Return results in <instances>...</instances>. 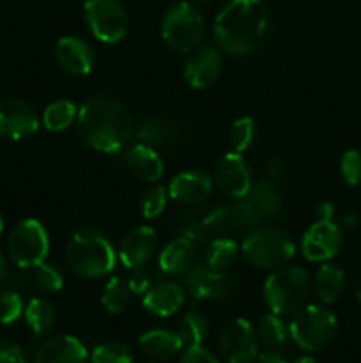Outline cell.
I'll return each instance as SVG.
<instances>
[{
	"instance_id": "7bdbcfd3",
	"label": "cell",
	"mask_w": 361,
	"mask_h": 363,
	"mask_svg": "<svg viewBox=\"0 0 361 363\" xmlns=\"http://www.w3.org/2000/svg\"><path fill=\"white\" fill-rule=\"evenodd\" d=\"M257 362L258 363H289L283 354L276 353V351H273V350L257 354Z\"/></svg>"
},
{
	"instance_id": "52a82bcc",
	"label": "cell",
	"mask_w": 361,
	"mask_h": 363,
	"mask_svg": "<svg viewBox=\"0 0 361 363\" xmlns=\"http://www.w3.org/2000/svg\"><path fill=\"white\" fill-rule=\"evenodd\" d=\"M205 21L198 7L190 2H177L165 13L161 35L165 45L176 53H190L202 41Z\"/></svg>"
},
{
	"instance_id": "b9f144b4",
	"label": "cell",
	"mask_w": 361,
	"mask_h": 363,
	"mask_svg": "<svg viewBox=\"0 0 361 363\" xmlns=\"http://www.w3.org/2000/svg\"><path fill=\"white\" fill-rule=\"evenodd\" d=\"M265 181H269V183L273 184H278L282 183V179L285 177V167H283V162L280 158H273L271 162L268 163V167H265Z\"/></svg>"
},
{
	"instance_id": "44dd1931",
	"label": "cell",
	"mask_w": 361,
	"mask_h": 363,
	"mask_svg": "<svg viewBox=\"0 0 361 363\" xmlns=\"http://www.w3.org/2000/svg\"><path fill=\"white\" fill-rule=\"evenodd\" d=\"M184 303V289L176 282H158L149 287L147 293L144 294L145 311L158 318H170L176 314Z\"/></svg>"
},
{
	"instance_id": "7402d4cb",
	"label": "cell",
	"mask_w": 361,
	"mask_h": 363,
	"mask_svg": "<svg viewBox=\"0 0 361 363\" xmlns=\"http://www.w3.org/2000/svg\"><path fill=\"white\" fill-rule=\"evenodd\" d=\"M124 162H126L127 169L138 177V179L145 181V183H156L161 179L163 172H165V165L163 160L159 158L154 147H149L145 144H134L124 152Z\"/></svg>"
},
{
	"instance_id": "f907efd6",
	"label": "cell",
	"mask_w": 361,
	"mask_h": 363,
	"mask_svg": "<svg viewBox=\"0 0 361 363\" xmlns=\"http://www.w3.org/2000/svg\"><path fill=\"white\" fill-rule=\"evenodd\" d=\"M147 363H154V362H147Z\"/></svg>"
},
{
	"instance_id": "3957f363",
	"label": "cell",
	"mask_w": 361,
	"mask_h": 363,
	"mask_svg": "<svg viewBox=\"0 0 361 363\" xmlns=\"http://www.w3.org/2000/svg\"><path fill=\"white\" fill-rule=\"evenodd\" d=\"M69 268L85 279H101L115 266L112 243L96 229H81L69 240L66 248Z\"/></svg>"
},
{
	"instance_id": "8fae6325",
	"label": "cell",
	"mask_w": 361,
	"mask_h": 363,
	"mask_svg": "<svg viewBox=\"0 0 361 363\" xmlns=\"http://www.w3.org/2000/svg\"><path fill=\"white\" fill-rule=\"evenodd\" d=\"M219 353L227 363H251L258 354V340L253 326L243 318L223 326L218 339Z\"/></svg>"
},
{
	"instance_id": "603a6c76",
	"label": "cell",
	"mask_w": 361,
	"mask_h": 363,
	"mask_svg": "<svg viewBox=\"0 0 361 363\" xmlns=\"http://www.w3.org/2000/svg\"><path fill=\"white\" fill-rule=\"evenodd\" d=\"M195 247L190 238H176L161 250L159 269L166 275H184L193 266Z\"/></svg>"
},
{
	"instance_id": "f1b7e54d",
	"label": "cell",
	"mask_w": 361,
	"mask_h": 363,
	"mask_svg": "<svg viewBox=\"0 0 361 363\" xmlns=\"http://www.w3.org/2000/svg\"><path fill=\"white\" fill-rule=\"evenodd\" d=\"M237 255H239V247L236 241L229 238H216L205 252V266L212 272L225 273L236 264Z\"/></svg>"
},
{
	"instance_id": "30bf717a",
	"label": "cell",
	"mask_w": 361,
	"mask_h": 363,
	"mask_svg": "<svg viewBox=\"0 0 361 363\" xmlns=\"http://www.w3.org/2000/svg\"><path fill=\"white\" fill-rule=\"evenodd\" d=\"M239 201V206L234 208L236 209L234 215L243 225L253 227H258L260 223L268 222L273 216L278 215L280 206H282V199L276 190V184L265 179L253 184L250 191Z\"/></svg>"
},
{
	"instance_id": "484cf974",
	"label": "cell",
	"mask_w": 361,
	"mask_h": 363,
	"mask_svg": "<svg viewBox=\"0 0 361 363\" xmlns=\"http://www.w3.org/2000/svg\"><path fill=\"white\" fill-rule=\"evenodd\" d=\"M314 289L322 305L335 303L345 291V273L335 264H322L315 275Z\"/></svg>"
},
{
	"instance_id": "7a4b0ae2",
	"label": "cell",
	"mask_w": 361,
	"mask_h": 363,
	"mask_svg": "<svg viewBox=\"0 0 361 363\" xmlns=\"http://www.w3.org/2000/svg\"><path fill=\"white\" fill-rule=\"evenodd\" d=\"M76 131L87 147L105 155L119 152L133 133V123L117 99L94 96L78 108Z\"/></svg>"
},
{
	"instance_id": "277c9868",
	"label": "cell",
	"mask_w": 361,
	"mask_h": 363,
	"mask_svg": "<svg viewBox=\"0 0 361 363\" xmlns=\"http://www.w3.org/2000/svg\"><path fill=\"white\" fill-rule=\"evenodd\" d=\"M241 250L251 266L275 272L292 261L296 245L292 238L278 227H257L244 238Z\"/></svg>"
},
{
	"instance_id": "1f68e13d",
	"label": "cell",
	"mask_w": 361,
	"mask_h": 363,
	"mask_svg": "<svg viewBox=\"0 0 361 363\" xmlns=\"http://www.w3.org/2000/svg\"><path fill=\"white\" fill-rule=\"evenodd\" d=\"M207 319L202 314H198V312H188V314H184V318L180 319L179 330H177L180 340H183V344L186 347L200 346L205 340V337H207Z\"/></svg>"
},
{
	"instance_id": "74e56055",
	"label": "cell",
	"mask_w": 361,
	"mask_h": 363,
	"mask_svg": "<svg viewBox=\"0 0 361 363\" xmlns=\"http://www.w3.org/2000/svg\"><path fill=\"white\" fill-rule=\"evenodd\" d=\"M340 174L349 186H357L361 183V152L349 149L340 160Z\"/></svg>"
},
{
	"instance_id": "9a60e30c",
	"label": "cell",
	"mask_w": 361,
	"mask_h": 363,
	"mask_svg": "<svg viewBox=\"0 0 361 363\" xmlns=\"http://www.w3.org/2000/svg\"><path fill=\"white\" fill-rule=\"evenodd\" d=\"M184 287L195 300H223L232 291L225 273L212 272L205 264L191 266L184 273Z\"/></svg>"
},
{
	"instance_id": "e575fe53",
	"label": "cell",
	"mask_w": 361,
	"mask_h": 363,
	"mask_svg": "<svg viewBox=\"0 0 361 363\" xmlns=\"http://www.w3.org/2000/svg\"><path fill=\"white\" fill-rule=\"evenodd\" d=\"M92 363H133V353L120 342H103L92 351Z\"/></svg>"
},
{
	"instance_id": "836d02e7",
	"label": "cell",
	"mask_w": 361,
	"mask_h": 363,
	"mask_svg": "<svg viewBox=\"0 0 361 363\" xmlns=\"http://www.w3.org/2000/svg\"><path fill=\"white\" fill-rule=\"evenodd\" d=\"M255 121L251 117H241L230 128V145H232V151L236 152H244L255 140Z\"/></svg>"
},
{
	"instance_id": "8d00e7d4",
	"label": "cell",
	"mask_w": 361,
	"mask_h": 363,
	"mask_svg": "<svg viewBox=\"0 0 361 363\" xmlns=\"http://www.w3.org/2000/svg\"><path fill=\"white\" fill-rule=\"evenodd\" d=\"M23 314V300L14 291H0V325H13Z\"/></svg>"
},
{
	"instance_id": "d4e9b609",
	"label": "cell",
	"mask_w": 361,
	"mask_h": 363,
	"mask_svg": "<svg viewBox=\"0 0 361 363\" xmlns=\"http://www.w3.org/2000/svg\"><path fill=\"white\" fill-rule=\"evenodd\" d=\"M138 344L140 350L154 360H168L184 347L179 333L168 330H149L140 337Z\"/></svg>"
},
{
	"instance_id": "6da1fadb",
	"label": "cell",
	"mask_w": 361,
	"mask_h": 363,
	"mask_svg": "<svg viewBox=\"0 0 361 363\" xmlns=\"http://www.w3.org/2000/svg\"><path fill=\"white\" fill-rule=\"evenodd\" d=\"M271 30V13L264 0H230L214 18L212 38L229 55L258 52Z\"/></svg>"
},
{
	"instance_id": "5bb4252c",
	"label": "cell",
	"mask_w": 361,
	"mask_h": 363,
	"mask_svg": "<svg viewBox=\"0 0 361 363\" xmlns=\"http://www.w3.org/2000/svg\"><path fill=\"white\" fill-rule=\"evenodd\" d=\"M342 230L331 220H317L304 233L301 241L303 255L311 262H324L335 257L342 248Z\"/></svg>"
},
{
	"instance_id": "9c48e42d",
	"label": "cell",
	"mask_w": 361,
	"mask_h": 363,
	"mask_svg": "<svg viewBox=\"0 0 361 363\" xmlns=\"http://www.w3.org/2000/svg\"><path fill=\"white\" fill-rule=\"evenodd\" d=\"M85 21L92 35L106 45H115L127 32V13L120 0H87Z\"/></svg>"
},
{
	"instance_id": "4316f807",
	"label": "cell",
	"mask_w": 361,
	"mask_h": 363,
	"mask_svg": "<svg viewBox=\"0 0 361 363\" xmlns=\"http://www.w3.org/2000/svg\"><path fill=\"white\" fill-rule=\"evenodd\" d=\"M25 323L35 337H45L55 328L57 314L53 305L45 298H32L25 307Z\"/></svg>"
},
{
	"instance_id": "681fc988",
	"label": "cell",
	"mask_w": 361,
	"mask_h": 363,
	"mask_svg": "<svg viewBox=\"0 0 361 363\" xmlns=\"http://www.w3.org/2000/svg\"><path fill=\"white\" fill-rule=\"evenodd\" d=\"M193 2H197V4H207V2H211V0H193Z\"/></svg>"
},
{
	"instance_id": "ffe728a7",
	"label": "cell",
	"mask_w": 361,
	"mask_h": 363,
	"mask_svg": "<svg viewBox=\"0 0 361 363\" xmlns=\"http://www.w3.org/2000/svg\"><path fill=\"white\" fill-rule=\"evenodd\" d=\"M87 350L73 335H59L46 340L34 357V363H87Z\"/></svg>"
},
{
	"instance_id": "83f0119b",
	"label": "cell",
	"mask_w": 361,
	"mask_h": 363,
	"mask_svg": "<svg viewBox=\"0 0 361 363\" xmlns=\"http://www.w3.org/2000/svg\"><path fill=\"white\" fill-rule=\"evenodd\" d=\"M255 333H257L258 342L273 351L285 346L290 339L289 326H287L285 323L280 319V315L275 314V312H269V314L262 315Z\"/></svg>"
},
{
	"instance_id": "cb8c5ba5",
	"label": "cell",
	"mask_w": 361,
	"mask_h": 363,
	"mask_svg": "<svg viewBox=\"0 0 361 363\" xmlns=\"http://www.w3.org/2000/svg\"><path fill=\"white\" fill-rule=\"evenodd\" d=\"M137 138L149 147H165L179 138V124L166 116H152L138 128Z\"/></svg>"
},
{
	"instance_id": "ee69618b",
	"label": "cell",
	"mask_w": 361,
	"mask_h": 363,
	"mask_svg": "<svg viewBox=\"0 0 361 363\" xmlns=\"http://www.w3.org/2000/svg\"><path fill=\"white\" fill-rule=\"evenodd\" d=\"M317 216H319V220H331L333 206L328 204V202H322V204H319Z\"/></svg>"
},
{
	"instance_id": "d590c367",
	"label": "cell",
	"mask_w": 361,
	"mask_h": 363,
	"mask_svg": "<svg viewBox=\"0 0 361 363\" xmlns=\"http://www.w3.org/2000/svg\"><path fill=\"white\" fill-rule=\"evenodd\" d=\"M166 206V190L159 184L151 186L149 190H145V194L140 199V211L144 215V218L154 220L165 211Z\"/></svg>"
},
{
	"instance_id": "d6a6232c",
	"label": "cell",
	"mask_w": 361,
	"mask_h": 363,
	"mask_svg": "<svg viewBox=\"0 0 361 363\" xmlns=\"http://www.w3.org/2000/svg\"><path fill=\"white\" fill-rule=\"evenodd\" d=\"M30 273V282L35 289L45 291V293H59L64 286V277L57 266L48 262H39L34 268H28Z\"/></svg>"
},
{
	"instance_id": "5b68a950",
	"label": "cell",
	"mask_w": 361,
	"mask_h": 363,
	"mask_svg": "<svg viewBox=\"0 0 361 363\" xmlns=\"http://www.w3.org/2000/svg\"><path fill=\"white\" fill-rule=\"evenodd\" d=\"M338 330V319L324 305H304L297 308L289 325L290 339L308 353H317L331 344Z\"/></svg>"
},
{
	"instance_id": "e0dca14e",
	"label": "cell",
	"mask_w": 361,
	"mask_h": 363,
	"mask_svg": "<svg viewBox=\"0 0 361 363\" xmlns=\"http://www.w3.org/2000/svg\"><path fill=\"white\" fill-rule=\"evenodd\" d=\"M158 238L156 230L149 225L134 227L133 230L126 234L119 248V259L122 266L127 269L142 268L151 261V257L156 252Z\"/></svg>"
},
{
	"instance_id": "4fadbf2b",
	"label": "cell",
	"mask_w": 361,
	"mask_h": 363,
	"mask_svg": "<svg viewBox=\"0 0 361 363\" xmlns=\"http://www.w3.org/2000/svg\"><path fill=\"white\" fill-rule=\"evenodd\" d=\"M39 130V119L30 105L18 98L0 99V137L23 140Z\"/></svg>"
},
{
	"instance_id": "f6af8a7d",
	"label": "cell",
	"mask_w": 361,
	"mask_h": 363,
	"mask_svg": "<svg viewBox=\"0 0 361 363\" xmlns=\"http://www.w3.org/2000/svg\"><path fill=\"white\" fill-rule=\"evenodd\" d=\"M6 277H7V266H6V261H4L2 254H0V291H2L4 284H6Z\"/></svg>"
},
{
	"instance_id": "ac0fdd59",
	"label": "cell",
	"mask_w": 361,
	"mask_h": 363,
	"mask_svg": "<svg viewBox=\"0 0 361 363\" xmlns=\"http://www.w3.org/2000/svg\"><path fill=\"white\" fill-rule=\"evenodd\" d=\"M55 59L64 71L76 77L91 73L94 66V52L91 45L76 35H64L57 41Z\"/></svg>"
},
{
	"instance_id": "7c38bea8",
	"label": "cell",
	"mask_w": 361,
	"mask_h": 363,
	"mask_svg": "<svg viewBox=\"0 0 361 363\" xmlns=\"http://www.w3.org/2000/svg\"><path fill=\"white\" fill-rule=\"evenodd\" d=\"M214 183L230 199H243L253 186L251 170L241 152H227L214 165Z\"/></svg>"
},
{
	"instance_id": "8992f818",
	"label": "cell",
	"mask_w": 361,
	"mask_h": 363,
	"mask_svg": "<svg viewBox=\"0 0 361 363\" xmlns=\"http://www.w3.org/2000/svg\"><path fill=\"white\" fill-rule=\"evenodd\" d=\"M310 293V277L297 266H282L264 284V300L271 312L282 315L303 307Z\"/></svg>"
},
{
	"instance_id": "4dcf8cb0",
	"label": "cell",
	"mask_w": 361,
	"mask_h": 363,
	"mask_svg": "<svg viewBox=\"0 0 361 363\" xmlns=\"http://www.w3.org/2000/svg\"><path fill=\"white\" fill-rule=\"evenodd\" d=\"M130 296L131 291L127 287V282H124L120 277H112L101 293V303L110 314H120L122 311H126Z\"/></svg>"
},
{
	"instance_id": "ab89813d",
	"label": "cell",
	"mask_w": 361,
	"mask_h": 363,
	"mask_svg": "<svg viewBox=\"0 0 361 363\" xmlns=\"http://www.w3.org/2000/svg\"><path fill=\"white\" fill-rule=\"evenodd\" d=\"M179 363H222L211 351L202 346H190L184 350Z\"/></svg>"
},
{
	"instance_id": "f35d334b",
	"label": "cell",
	"mask_w": 361,
	"mask_h": 363,
	"mask_svg": "<svg viewBox=\"0 0 361 363\" xmlns=\"http://www.w3.org/2000/svg\"><path fill=\"white\" fill-rule=\"evenodd\" d=\"M0 363H27L23 350L14 340H0Z\"/></svg>"
},
{
	"instance_id": "bcb514c9",
	"label": "cell",
	"mask_w": 361,
	"mask_h": 363,
	"mask_svg": "<svg viewBox=\"0 0 361 363\" xmlns=\"http://www.w3.org/2000/svg\"><path fill=\"white\" fill-rule=\"evenodd\" d=\"M292 363H317V360H315L314 357H299V358H296V360H294Z\"/></svg>"
},
{
	"instance_id": "7dc6e473",
	"label": "cell",
	"mask_w": 361,
	"mask_h": 363,
	"mask_svg": "<svg viewBox=\"0 0 361 363\" xmlns=\"http://www.w3.org/2000/svg\"><path fill=\"white\" fill-rule=\"evenodd\" d=\"M356 300H357V303H361V286L356 289Z\"/></svg>"
},
{
	"instance_id": "d6986e66",
	"label": "cell",
	"mask_w": 361,
	"mask_h": 363,
	"mask_svg": "<svg viewBox=\"0 0 361 363\" xmlns=\"http://www.w3.org/2000/svg\"><path fill=\"white\" fill-rule=\"evenodd\" d=\"M222 71V55L218 50L205 48L197 50L188 57L184 64V80L193 89H205L214 84Z\"/></svg>"
},
{
	"instance_id": "60d3db41",
	"label": "cell",
	"mask_w": 361,
	"mask_h": 363,
	"mask_svg": "<svg viewBox=\"0 0 361 363\" xmlns=\"http://www.w3.org/2000/svg\"><path fill=\"white\" fill-rule=\"evenodd\" d=\"M127 287H130L131 294H145L151 287V277L142 268H137L127 280Z\"/></svg>"
},
{
	"instance_id": "c3c4849f",
	"label": "cell",
	"mask_w": 361,
	"mask_h": 363,
	"mask_svg": "<svg viewBox=\"0 0 361 363\" xmlns=\"http://www.w3.org/2000/svg\"><path fill=\"white\" fill-rule=\"evenodd\" d=\"M2 233H4V220L2 216H0V236H2Z\"/></svg>"
},
{
	"instance_id": "f546056e",
	"label": "cell",
	"mask_w": 361,
	"mask_h": 363,
	"mask_svg": "<svg viewBox=\"0 0 361 363\" xmlns=\"http://www.w3.org/2000/svg\"><path fill=\"white\" fill-rule=\"evenodd\" d=\"M78 108L73 101L59 99L48 105L42 112V124L48 131H64L76 121Z\"/></svg>"
},
{
	"instance_id": "ba28073f",
	"label": "cell",
	"mask_w": 361,
	"mask_h": 363,
	"mask_svg": "<svg viewBox=\"0 0 361 363\" xmlns=\"http://www.w3.org/2000/svg\"><path fill=\"white\" fill-rule=\"evenodd\" d=\"M48 233L39 220H21L7 238V252L18 268L28 269L42 262L48 255Z\"/></svg>"
},
{
	"instance_id": "2e32d148",
	"label": "cell",
	"mask_w": 361,
	"mask_h": 363,
	"mask_svg": "<svg viewBox=\"0 0 361 363\" xmlns=\"http://www.w3.org/2000/svg\"><path fill=\"white\" fill-rule=\"evenodd\" d=\"M212 179L204 170H184L177 174L168 184V195L172 201L183 206H198L211 195Z\"/></svg>"
}]
</instances>
